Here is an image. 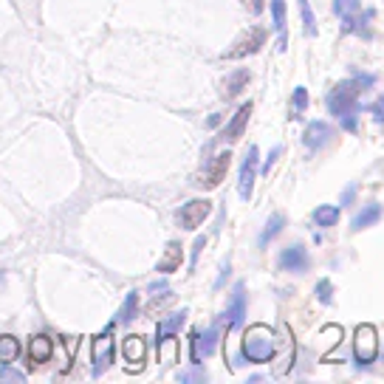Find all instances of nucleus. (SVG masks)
I'll list each match as a JSON object with an SVG mask.
<instances>
[{
	"label": "nucleus",
	"instance_id": "nucleus-1",
	"mask_svg": "<svg viewBox=\"0 0 384 384\" xmlns=\"http://www.w3.org/2000/svg\"><path fill=\"white\" fill-rule=\"evenodd\" d=\"M376 80L370 73H359V76H353V80H345V83H339L331 94H328V111L334 113V116H348V113H356L359 111V94L362 91H367L370 85H373Z\"/></svg>",
	"mask_w": 384,
	"mask_h": 384
},
{
	"label": "nucleus",
	"instance_id": "nucleus-2",
	"mask_svg": "<svg viewBox=\"0 0 384 384\" xmlns=\"http://www.w3.org/2000/svg\"><path fill=\"white\" fill-rule=\"evenodd\" d=\"M241 350H243V359H246V362L263 364V362H271V359L277 356V339H274V334H271L269 325H252V328L243 334Z\"/></svg>",
	"mask_w": 384,
	"mask_h": 384
},
{
	"label": "nucleus",
	"instance_id": "nucleus-3",
	"mask_svg": "<svg viewBox=\"0 0 384 384\" xmlns=\"http://www.w3.org/2000/svg\"><path fill=\"white\" fill-rule=\"evenodd\" d=\"M378 356V334L373 325H359L353 334V359L356 367H367L373 364Z\"/></svg>",
	"mask_w": 384,
	"mask_h": 384
},
{
	"label": "nucleus",
	"instance_id": "nucleus-4",
	"mask_svg": "<svg viewBox=\"0 0 384 384\" xmlns=\"http://www.w3.org/2000/svg\"><path fill=\"white\" fill-rule=\"evenodd\" d=\"M263 45H266V29L255 26V29L243 31V34H241V37H238L232 45H229V48L220 54V59H241V57L257 54Z\"/></svg>",
	"mask_w": 384,
	"mask_h": 384
},
{
	"label": "nucleus",
	"instance_id": "nucleus-5",
	"mask_svg": "<svg viewBox=\"0 0 384 384\" xmlns=\"http://www.w3.org/2000/svg\"><path fill=\"white\" fill-rule=\"evenodd\" d=\"M209 212H212V204L209 201H190V204H184L178 212H176V223L181 226V229H187V232H192V229H198L206 218H209Z\"/></svg>",
	"mask_w": 384,
	"mask_h": 384
},
{
	"label": "nucleus",
	"instance_id": "nucleus-6",
	"mask_svg": "<svg viewBox=\"0 0 384 384\" xmlns=\"http://www.w3.org/2000/svg\"><path fill=\"white\" fill-rule=\"evenodd\" d=\"M229 164H232V152H220V156H215V159L198 173V184H201L204 190H215V187L226 178Z\"/></svg>",
	"mask_w": 384,
	"mask_h": 384
},
{
	"label": "nucleus",
	"instance_id": "nucleus-7",
	"mask_svg": "<svg viewBox=\"0 0 384 384\" xmlns=\"http://www.w3.org/2000/svg\"><path fill=\"white\" fill-rule=\"evenodd\" d=\"M260 164V150L257 147H249L246 159H243V167H241V181H238V190H241V198L249 201L252 198V190H255V176H257V167Z\"/></svg>",
	"mask_w": 384,
	"mask_h": 384
},
{
	"label": "nucleus",
	"instance_id": "nucleus-8",
	"mask_svg": "<svg viewBox=\"0 0 384 384\" xmlns=\"http://www.w3.org/2000/svg\"><path fill=\"white\" fill-rule=\"evenodd\" d=\"M218 339H220V328H218V325H215V328H209V331H204V334L192 331V334H190V345H192V362L198 364L201 359L212 356V353H215V348H218Z\"/></svg>",
	"mask_w": 384,
	"mask_h": 384
},
{
	"label": "nucleus",
	"instance_id": "nucleus-9",
	"mask_svg": "<svg viewBox=\"0 0 384 384\" xmlns=\"http://www.w3.org/2000/svg\"><path fill=\"white\" fill-rule=\"evenodd\" d=\"M94 376H102L111 364H113V339H111V328L99 336H94Z\"/></svg>",
	"mask_w": 384,
	"mask_h": 384
},
{
	"label": "nucleus",
	"instance_id": "nucleus-10",
	"mask_svg": "<svg viewBox=\"0 0 384 384\" xmlns=\"http://www.w3.org/2000/svg\"><path fill=\"white\" fill-rule=\"evenodd\" d=\"M334 15H336L339 23H342V34H356V29H359V15H362L359 0H334Z\"/></svg>",
	"mask_w": 384,
	"mask_h": 384
},
{
	"label": "nucleus",
	"instance_id": "nucleus-11",
	"mask_svg": "<svg viewBox=\"0 0 384 384\" xmlns=\"http://www.w3.org/2000/svg\"><path fill=\"white\" fill-rule=\"evenodd\" d=\"M243 317H246V288L238 283L232 291V299H229V311L220 317V322H229L232 331L243 328Z\"/></svg>",
	"mask_w": 384,
	"mask_h": 384
},
{
	"label": "nucleus",
	"instance_id": "nucleus-12",
	"mask_svg": "<svg viewBox=\"0 0 384 384\" xmlns=\"http://www.w3.org/2000/svg\"><path fill=\"white\" fill-rule=\"evenodd\" d=\"M331 138H334V130H331L325 122H311L308 127H305V133H302V144L308 147L311 152L322 150V147H325Z\"/></svg>",
	"mask_w": 384,
	"mask_h": 384
},
{
	"label": "nucleus",
	"instance_id": "nucleus-13",
	"mask_svg": "<svg viewBox=\"0 0 384 384\" xmlns=\"http://www.w3.org/2000/svg\"><path fill=\"white\" fill-rule=\"evenodd\" d=\"M249 116H252V102H246L235 116H232V122L226 125V130L220 133V141H226V144H232V141H238L241 136H243V130H246V122H249Z\"/></svg>",
	"mask_w": 384,
	"mask_h": 384
},
{
	"label": "nucleus",
	"instance_id": "nucleus-14",
	"mask_svg": "<svg viewBox=\"0 0 384 384\" xmlns=\"http://www.w3.org/2000/svg\"><path fill=\"white\" fill-rule=\"evenodd\" d=\"M280 269L283 271H294V274L308 269V252H305V246H288L280 255Z\"/></svg>",
	"mask_w": 384,
	"mask_h": 384
},
{
	"label": "nucleus",
	"instance_id": "nucleus-15",
	"mask_svg": "<svg viewBox=\"0 0 384 384\" xmlns=\"http://www.w3.org/2000/svg\"><path fill=\"white\" fill-rule=\"evenodd\" d=\"M144 339L141 336H127L125 342H122V350H125V362H127V367L133 370V373H138L141 367H144Z\"/></svg>",
	"mask_w": 384,
	"mask_h": 384
},
{
	"label": "nucleus",
	"instance_id": "nucleus-16",
	"mask_svg": "<svg viewBox=\"0 0 384 384\" xmlns=\"http://www.w3.org/2000/svg\"><path fill=\"white\" fill-rule=\"evenodd\" d=\"M51 356H54V345H51V339H48L45 334L31 336V342H29V362H31V367L45 364Z\"/></svg>",
	"mask_w": 384,
	"mask_h": 384
},
{
	"label": "nucleus",
	"instance_id": "nucleus-17",
	"mask_svg": "<svg viewBox=\"0 0 384 384\" xmlns=\"http://www.w3.org/2000/svg\"><path fill=\"white\" fill-rule=\"evenodd\" d=\"M187 322V311H176V314H170L162 325H159V334H156V342H159V348L170 339V336H176L178 331H181V325Z\"/></svg>",
	"mask_w": 384,
	"mask_h": 384
},
{
	"label": "nucleus",
	"instance_id": "nucleus-18",
	"mask_svg": "<svg viewBox=\"0 0 384 384\" xmlns=\"http://www.w3.org/2000/svg\"><path fill=\"white\" fill-rule=\"evenodd\" d=\"M249 80H252V73H249L246 68H238V71L229 73V76H226V88H223L226 99H235V97L249 85Z\"/></svg>",
	"mask_w": 384,
	"mask_h": 384
},
{
	"label": "nucleus",
	"instance_id": "nucleus-19",
	"mask_svg": "<svg viewBox=\"0 0 384 384\" xmlns=\"http://www.w3.org/2000/svg\"><path fill=\"white\" fill-rule=\"evenodd\" d=\"M181 260H184V255H181V243H176V241H173V243H167L164 257L159 260V266H156V269H159L162 274H173V271L181 266Z\"/></svg>",
	"mask_w": 384,
	"mask_h": 384
},
{
	"label": "nucleus",
	"instance_id": "nucleus-20",
	"mask_svg": "<svg viewBox=\"0 0 384 384\" xmlns=\"http://www.w3.org/2000/svg\"><path fill=\"white\" fill-rule=\"evenodd\" d=\"M378 220H381V204H367V206L353 218L350 229H353V232H362V229H367V226H373V223H378Z\"/></svg>",
	"mask_w": 384,
	"mask_h": 384
},
{
	"label": "nucleus",
	"instance_id": "nucleus-21",
	"mask_svg": "<svg viewBox=\"0 0 384 384\" xmlns=\"http://www.w3.org/2000/svg\"><path fill=\"white\" fill-rule=\"evenodd\" d=\"M271 17H274V29L280 31V51H285L288 40H285V0H271Z\"/></svg>",
	"mask_w": 384,
	"mask_h": 384
},
{
	"label": "nucleus",
	"instance_id": "nucleus-22",
	"mask_svg": "<svg viewBox=\"0 0 384 384\" xmlns=\"http://www.w3.org/2000/svg\"><path fill=\"white\" fill-rule=\"evenodd\" d=\"M17 353H20L17 336H12V334H3V336H0V362H3V364H12V362L17 359Z\"/></svg>",
	"mask_w": 384,
	"mask_h": 384
},
{
	"label": "nucleus",
	"instance_id": "nucleus-23",
	"mask_svg": "<svg viewBox=\"0 0 384 384\" xmlns=\"http://www.w3.org/2000/svg\"><path fill=\"white\" fill-rule=\"evenodd\" d=\"M299 3V17H302V29H305V37H317L320 29H317V17L311 12V3L308 0H297Z\"/></svg>",
	"mask_w": 384,
	"mask_h": 384
},
{
	"label": "nucleus",
	"instance_id": "nucleus-24",
	"mask_svg": "<svg viewBox=\"0 0 384 384\" xmlns=\"http://www.w3.org/2000/svg\"><path fill=\"white\" fill-rule=\"evenodd\" d=\"M314 223L317 226H336L339 223V206H331V204H322L314 209Z\"/></svg>",
	"mask_w": 384,
	"mask_h": 384
},
{
	"label": "nucleus",
	"instance_id": "nucleus-25",
	"mask_svg": "<svg viewBox=\"0 0 384 384\" xmlns=\"http://www.w3.org/2000/svg\"><path fill=\"white\" fill-rule=\"evenodd\" d=\"M283 229H285V218H283V215H271L269 223H266V229L260 232V246H269V243L283 232Z\"/></svg>",
	"mask_w": 384,
	"mask_h": 384
},
{
	"label": "nucleus",
	"instance_id": "nucleus-26",
	"mask_svg": "<svg viewBox=\"0 0 384 384\" xmlns=\"http://www.w3.org/2000/svg\"><path fill=\"white\" fill-rule=\"evenodd\" d=\"M136 314H138V294H136V291H130V294H127V299H125V308H122V314H119V322L130 325V322L136 320Z\"/></svg>",
	"mask_w": 384,
	"mask_h": 384
},
{
	"label": "nucleus",
	"instance_id": "nucleus-27",
	"mask_svg": "<svg viewBox=\"0 0 384 384\" xmlns=\"http://www.w3.org/2000/svg\"><path fill=\"white\" fill-rule=\"evenodd\" d=\"M291 105H294V116H299L305 108H308V91H305V88H294Z\"/></svg>",
	"mask_w": 384,
	"mask_h": 384
},
{
	"label": "nucleus",
	"instance_id": "nucleus-28",
	"mask_svg": "<svg viewBox=\"0 0 384 384\" xmlns=\"http://www.w3.org/2000/svg\"><path fill=\"white\" fill-rule=\"evenodd\" d=\"M317 297H320L322 305H331L334 302V283L331 280H320L317 283Z\"/></svg>",
	"mask_w": 384,
	"mask_h": 384
},
{
	"label": "nucleus",
	"instance_id": "nucleus-29",
	"mask_svg": "<svg viewBox=\"0 0 384 384\" xmlns=\"http://www.w3.org/2000/svg\"><path fill=\"white\" fill-rule=\"evenodd\" d=\"M0 381H3V384H12V381H17V384H23V381H26V376H23L20 370H15V367H9V364H3V370H0Z\"/></svg>",
	"mask_w": 384,
	"mask_h": 384
},
{
	"label": "nucleus",
	"instance_id": "nucleus-30",
	"mask_svg": "<svg viewBox=\"0 0 384 384\" xmlns=\"http://www.w3.org/2000/svg\"><path fill=\"white\" fill-rule=\"evenodd\" d=\"M370 116H373V122H378V125H384V94L373 102V108H370Z\"/></svg>",
	"mask_w": 384,
	"mask_h": 384
},
{
	"label": "nucleus",
	"instance_id": "nucleus-31",
	"mask_svg": "<svg viewBox=\"0 0 384 384\" xmlns=\"http://www.w3.org/2000/svg\"><path fill=\"white\" fill-rule=\"evenodd\" d=\"M342 127H345L348 133H356V130H359V122H356V113H348V116H342Z\"/></svg>",
	"mask_w": 384,
	"mask_h": 384
},
{
	"label": "nucleus",
	"instance_id": "nucleus-32",
	"mask_svg": "<svg viewBox=\"0 0 384 384\" xmlns=\"http://www.w3.org/2000/svg\"><path fill=\"white\" fill-rule=\"evenodd\" d=\"M241 3L246 6L249 15H260L263 12V0H241Z\"/></svg>",
	"mask_w": 384,
	"mask_h": 384
},
{
	"label": "nucleus",
	"instance_id": "nucleus-33",
	"mask_svg": "<svg viewBox=\"0 0 384 384\" xmlns=\"http://www.w3.org/2000/svg\"><path fill=\"white\" fill-rule=\"evenodd\" d=\"M277 156H280V147H274V150H271V156H269V159H266V164H263V170H260V173H263V176H266V173H269V170H271V164H274V162H277Z\"/></svg>",
	"mask_w": 384,
	"mask_h": 384
},
{
	"label": "nucleus",
	"instance_id": "nucleus-34",
	"mask_svg": "<svg viewBox=\"0 0 384 384\" xmlns=\"http://www.w3.org/2000/svg\"><path fill=\"white\" fill-rule=\"evenodd\" d=\"M204 243H206V238H198V241H195V249H192V269H195V263H198V255H201Z\"/></svg>",
	"mask_w": 384,
	"mask_h": 384
},
{
	"label": "nucleus",
	"instance_id": "nucleus-35",
	"mask_svg": "<svg viewBox=\"0 0 384 384\" xmlns=\"http://www.w3.org/2000/svg\"><path fill=\"white\" fill-rule=\"evenodd\" d=\"M356 198V187H348L345 192H342V204H350Z\"/></svg>",
	"mask_w": 384,
	"mask_h": 384
}]
</instances>
